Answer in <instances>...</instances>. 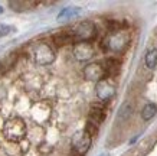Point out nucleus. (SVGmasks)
I'll return each mask as SVG.
<instances>
[{"mask_svg": "<svg viewBox=\"0 0 157 156\" xmlns=\"http://www.w3.org/2000/svg\"><path fill=\"white\" fill-rule=\"evenodd\" d=\"M130 43V35L127 30H115L109 32L101 42V46L105 52L111 54H121Z\"/></svg>", "mask_w": 157, "mask_h": 156, "instance_id": "1", "label": "nucleus"}, {"mask_svg": "<svg viewBox=\"0 0 157 156\" xmlns=\"http://www.w3.org/2000/svg\"><path fill=\"white\" fill-rule=\"evenodd\" d=\"M3 134L5 137L12 143H19L23 140L26 136V124L20 120V118H13L9 120L7 123L3 126Z\"/></svg>", "mask_w": 157, "mask_h": 156, "instance_id": "2", "label": "nucleus"}, {"mask_svg": "<svg viewBox=\"0 0 157 156\" xmlns=\"http://www.w3.org/2000/svg\"><path fill=\"white\" fill-rule=\"evenodd\" d=\"M72 30V36L74 41L76 43L78 42H90L91 39L95 38L97 35V26L94 25V22L91 20H82L76 25Z\"/></svg>", "mask_w": 157, "mask_h": 156, "instance_id": "3", "label": "nucleus"}, {"mask_svg": "<svg viewBox=\"0 0 157 156\" xmlns=\"http://www.w3.org/2000/svg\"><path fill=\"white\" fill-rule=\"evenodd\" d=\"M32 57H33L35 64H38V65H49V64H52L55 61V51L48 43L38 42L33 45Z\"/></svg>", "mask_w": 157, "mask_h": 156, "instance_id": "4", "label": "nucleus"}, {"mask_svg": "<svg viewBox=\"0 0 157 156\" xmlns=\"http://www.w3.org/2000/svg\"><path fill=\"white\" fill-rule=\"evenodd\" d=\"M91 137L92 136H91L88 132H85V130L76 132L71 140L72 149H74L78 155H85L91 147Z\"/></svg>", "mask_w": 157, "mask_h": 156, "instance_id": "5", "label": "nucleus"}, {"mask_svg": "<svg viewBox=\"0 0 157 156\" xmlns=\"http://www.w3.org/2000/svg\"><path fill=\"white\" fill-rule=\"evenodd\" d=\"M84 77H85L88 81H95V82H100V81L105 80V70L104 65H101L98 62H92V64H88L84 68Z\"/></svg>", "mask_w": 157, "mask_h": 156, "instance_id": "6", "label": "nucleus"}, {"mask_svg": "<svg viewBox=\"0 0 157 156\" xmlns=\"http://www.w3.org/2000/svg\"><path fill=\"white\" fill-rule=\"evenodd\" d=\"M74 57L76 61L84 62L94 57V46L90 42H78L74 45Z\"/></svg>", "mask_w": 157, "mask_h": 156, "instance_id": "7", "label": "nucleus"}, {"mask_svg": "<svg viewBox=\"0 0 157 156\" xmlns=\"http://www.w3.org/2000/svg\"><path fill=\"white\" fill-rule=\"evenodd\" d=\"M95 94L101 101H108V100H111L114 97L115 88L108 80H102V81H100V82H97Z\"/></svg>", "mask_w": 157, "mask_h": 156, "instance_id": "8", "label": "nucleus"}, {"mask_svg": "<svg viewBox=\"0 0 157 156\" xmlns=\"http://www.w3.org/2000/svg\"><path fill=\"white\" fill-rule=\"evenodd\" d=\"M105 118V111L104 109L101 107V106H92L90 110V114H88V122L92 124H95V126H100L102 122H104Z\"/></svg>", "mask_w": 157, "mask_h": 156, "instance_id": "9", "label": "nucleus"}, {"mask_svg": "<svg viewBox=\"0 0 157 156\" xmlns=\"http://www.w3.org/2000/svg\"><path fill=\"white\" fill-rule=\"evenodd\" d=\"M53 42L59 45V46H63L67 43H71V42H75L74 41V36H72V30H61L53 35Z\"/></svg>", "mask_w": 157, "mask_h": 156, "instance_id": "10", "label": "nucleus"}, {"mask_svg": "<svg viewBox=\"0 0 157 156\" xmlns=\"http://www.w3.org/2000/svg\"><path fill=\"white\" fill-rule=\"evenodd\" d=\"M81 13V9L79 7H65L62 9L58 14V22H67L69 19H74L78 14Z\"/></svg>", "mask_w": 157, "mask_h": 156, "instance_id": "11", "label": "nucleus"}, {"mask_svg": "<svg viewBox=\"0 0 157 156\" xmlns=\"http://www.w3.org/2000/svg\"><path fill=\"white\" fill-rule=\"evenodd\" d=\"M144 62H146V66L148 70H154L157 66V48H151L148 49L147 54H146V58H144Z\"/></svg>", "mask_w": 157, "mask_h": 156, "instance_id": "12", "label": "nucleus"}, {"mask_svg": "<svg viewBox=\"0 0 157 156\" xmlns=\"http://www.w3.org/2000/svg\"><path fill=\"white\" fill-rule=\"evenodd\" d=\"M156 113H157V106L156 104H153V103H148V104H146L143 107V110H141V118L143 120H151L154 116H156Z\"/></svg>", "mask_w": 157, "mask_h": 156, "instance_id": "13", "label": "nucleus"}, {"mask_svg": "<svg viewBox=\"0 0 157 156\" xmlns=\"http://www.w3.org/2000/svg\"><path fill=\"white\" fill-rule=\"evenodd\" d=\"M133 114V104L128 103V101H125V103L121 106V109L118 111V122H124V120H127Z\"/></svg>", "mask_w": 157, "mask_h": 156, "instance_id": "14", "label": "nucleus"}, {"mask_svg": "<svg viewBox=\"0 0 157 156\" xmlns=\"http://www.w3.org/2000/svg\"><path fill=\"white\" fill-rule=\"evenodd\" d=\"M42 107V103H38L35 104L33 107V114H35V118H36V122H43L45 118H48V109H40Z\"/></svg>", "mask_w": 157, "mask_h": 156, "instance_id": "15", "label": "nucleus"}, {"mask_svg": "<svg viewBox=\"0 0 157 156\" xmlns=\"http://www.w3.org/2000/svg\"><path fill=\"white\" fill-rule=\"evenodd\" d=\"M104 70H105V75H111L118 70V61L114 58H108L104 64Z\"/></svg>", "mask_w": 157, "mask_h": 156, "instance_id": "16", "label": "nucleus"}, {"mask_svg": "<svg viewBox=\"0 0 157 156\" xmlns=\"http://www.w3.org/2000/svg\"><path fill=\"white\" fill-rule=\"evenodd\" d=\"M9 5H10V7H12L13 10L23 12V10L29 9L28 6H35L36 3H35V2H10Z\"/></svg>", "mask_w": 157, "mask_h": 156, "instance_id": "17", "label": "nucleus"}, {"mask_svg": "<svg viewBox=\"0 0 157 156\" xmlns=\"http://www.w3.org/2000/svg\"><path fill=\"white\" fill-rule=\"evenodd\" d=\"M12 30H13V28L9 26V25H0V36H6V35H9Z\"/></svg>", "mask_w": 157, "mask_h": 156, "instance_id": "18", "label": "nucleus"}, {"mask_svg": "<svg viewBox=\"0 0 157 156\" xmlns=\"http://www.w3.org/2000/svg\"><path fill=\"white\" fill-rule=\"evenodd\" d=\"M100 156H107V155H100Z\"/></svg>", "mask_w": 157, "mask_h": 156, "instance_id": "19", "label": "nucleus"}, {"mask_svg": "<svg viewBox=\"0 0 157 156\" xmlns=\"http://www.w3.org/2000/svg\"><path fill=\"white\" fill-rule=\"evenodd\" d=\"M0 12H2V7H0Z\"/></svg>", "mask_w": 157, "mask_h": 156, "instance_id": "20", "label": "nucleus"}]
</instances>
